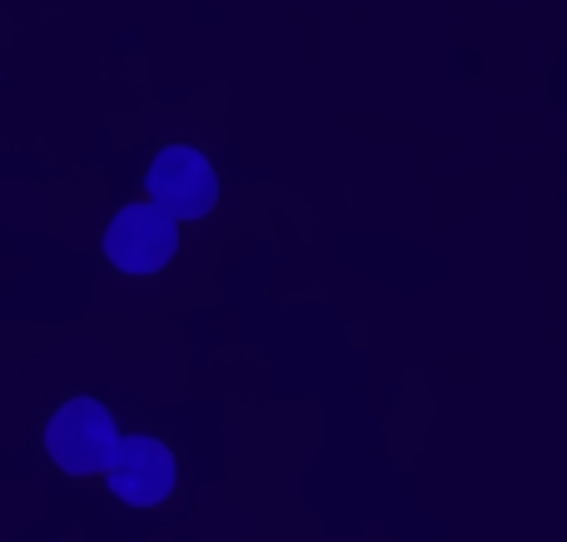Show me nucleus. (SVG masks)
<instances>
[{"mask_svg": "<svg viewBox=\"0 0 567 542\" xmlns=\"http://www.w3.org/2000/svg\"><path fill=\"white\" fill-rule=\"evenodd\" d=\"M155 209H165L169 219H205L219 205V175L199 149L189 145H169L155 155L145 179Z\"/></svg>", "mask_w": 567, "mask_h": 542, "instance_id": "nucleus-2", "label": "nucleus"}, {"mask_svg": "<svg viewBox=\"0 0 567 542\" xmlns=\"http://www.w3.org/2000/svg\"><path fill=\"white\" fill-rule=\"evenodd\" d=\"M115 418H110L105 404L95 398H70L45 428V448L65 473L85 478V473H105L110 458H115Z\"/></svg>", "mask_w": 567, "mask_h": 542, "instance_id": "nucleus-1", "label": "nucleus"}, {"mask_svg": "<svg viewBox=\"0 0 567 542\" xmlns=\"http://www.w3.org/2000/svg\"><path fill=\"white\" fill-rule=\"evenodd\" d=\"M179 229L165 209L155 205H130L115 215V225L105 229V254L115 259L125 274H155L175 259Z\"/></svg>", "mask_w": 567, "mask_h": 542, "instance_id": "nucleus-4", "label": "nucleus"}, {"mask_svg": "<svg viewBox=\"0 0 567 542\" xmlns=\"http://www.w3.org/2000/svg\"><path fill=\"white\" fill-rule=\"evenodd\" d=\"M110 493L130 508H155L175 493V454H169L159 438L150 434H130L115 444V458H110Z\"/></svg>", "mask_w": 567, "mask_h": 542, "instance_id": "nucleus-3", "label": "nucleus"}]
</instances>
